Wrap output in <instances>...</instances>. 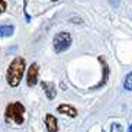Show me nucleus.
<instances>
[{"instance_id":"obj_1","label":"nucleus","mask_w":132,"mask_h":132,"mask_svg":"<svg viewBox=\"0 0 132 132\" xmlns=\"http://www.w3.org/2000/svg\"><path fill=\"white\" fill-rule=\"evenodd\" d=\"M25 60L22 57H16L12 60L6 73V80L10 87H18L20 84V80L25 74Z\"/></svg>"},{"instance_id":"obj_2","label":"nucleus","mask_w":132,"mask_h":132,"mask_svg":"<svg viewBox=\"0 0 132 132\" xmlns=\"http://www.w3.org/2000/svg\"><path fill=\"white\" fill-rule=\"evenodd\" d=\"M23 113H25V106L20 102H13V103H9L6 106L4 119H6V122L13 120L16 125H22L23 123Z\"/></svg>"},{"instance_id":"obj_3","label":"nucleus","mask_w":132,"mask_h":132,"mask_svg":"<svg viewBox=\"0 0 132 132\" xmlns=\"http://www.w3.org/2000/svg\"><path fill=\"white\" fill-rule=\"evenodd\" d=\"M71 42H73V39H71V35L68 32H58L54 36V41H52L55 54H62L64 51H67L70 48Z\"/></svg>"},{"instance_id":"obj_4","label":"nucleus","mask_w":132,"mask_h":132,"mask_svg":"<svg viewBox=\"0 0 132 132\" xmlns=\"http://www.w3.org/2000/svg\"><path fill=\"white\" fill-rule=\"evenodd\" d=\"M38 74H39V64L38 62H34L26 73V84L29 87L36 86V83H38Z\"/></svg>"},{"instance_id":"obj_5","label":"nucleus","mask_w":132,"mask_h":132,"mask_svg":"<svg viewBox=\"0 0 132 132\" xmlns=\"http://www.w3.org/2000/svg\"><path fill=\"white\" fill-rule=\"evenodd\" d=\"M42 90L44 93L47 94L48 100H54L55 96H57V89H55V84L51 81H42Z\"/></svg>"},{"instance_id":"obj_6","label":"nucleus","mask_w":132,"mask_h":132,"mask_svg":"<svg viewBox=\"0 0 132 132\" xmlns=\"http://www.w3.org/2000/svg\"><path fill=\"white\" fill-rule=\"evenodd\" d=\"M57 112L61 113V115H67L70 118H76L77 116V109L73 108L71 105H67V103H62L57 108Z\"/></svg>"},{"instance_id":"obj_7","label":"nucleus","mask_w":132,"mask_h":132,"mask_svg":"<svg viewBox=\"0 0 132 132\" xmlns=\"http://www.w3.org/2000/svg\"><path fill=\"white\" fill-rule=\"evenodd\" d=\"M45 125H47L48 132H58V122H57L54 115L48 113L47 116H45Z\"/></svg>"},{"instance_id":"obj_8","label":"nucleus","mask_w":132,"mask_h":132,"mask_svg":"<svg viewBox=\"0 0 132 132\" xmlns=\"http://www.w3.org/2000/svg\"><path fill=\"white\" fill-rule=\"evenodd\" d=\"M13 32H15V26L13 25H0V38L12 36Z\"/></svg>"},{"instance_id":"obj_9","label":"nucleus","mask_w":132,"mask_h":132,"mask_svg":"<svg viewBox=\"0 0 132 132\" xmlns=\"http://www.w3.org/2000/svg\"><path fill=\"white\" fill-rule=\"evenodd\" d=\"M99 61L102 62V67H103V80H102L97 86H94V89H99V87H102V86H105L106 81H108V78H109V67H108V64L105 62V60H102V58H99Z\"/></svg>"},{"instance_id":"obj_10","label":"nucleus","mask_w":132,"mask_h":132,"mask_svg":"<svg viewBox=\"0 0 132 132\" xmlns=\"http://www.w3.org/2000/svg\"><path fill=\"white\" fill-rule=\"evenodd\" d=\"M123 89L126 92H132V71L125 77V81H123Z\"/></svg>"},{"instance_id":"obj_11","label":"nucleus","mask_w":132,"mask_h":132,"mask_svg":"<svg viewBox=\"0 0 132 132\" xmlns=\"http://www.w3.org/2000/svg\"><path fill=\"white\" fill-rule=\"evenodd\" d=\"M110 132H123V128H122V125L118 123V122H113L110 125Z\"/></svg>"},{"instance_id":"obj_12","label":"nucleus","mask_w":132,"mask_h":132,"mask_svg":"<svg viewBox=\"0 0 132 132\" xmlns=\"http://www.w3.org/2000/svg\"><path fill=\"white\" fill-rule=\"evenodd\" d=\"M6 7H7V4H6V2L4 0H0V15L6 10Z\"/></svg>"},{"instance_id":"obj_13","label":"nucleus","mask_w":132,"mask_h":132,"mask_svg":"<svg viewBox=\"0 0 132 132\" xmlns=\"http://www.w3.org/2000/svg\"><path fill=\"white\" fill-rule=\"evenodd\" d=\"M128 132H132V123L129 125V129H128Z\"/></svg>"},{"instance_id":"obj_14","label":"nucleus","mask_w":132,"mask_h":132,"mask_svg":"<svg viewBox=\"0 0 132 132\" xmlns=\"http://www.w3.org/2000/svg\"><path fill=\"white\" fill-rule=\"evenodd\" d=\"M52 2H57V0H52Z\"/></svg>"}]
</instances>
